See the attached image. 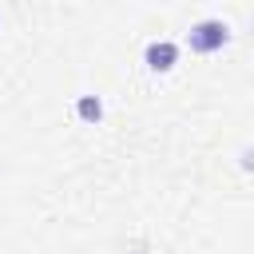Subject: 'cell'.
I'll return each mask as SVG.
<instances>
[{
	"mask_svg": "<svg viewBox=\"0 0 254 254\" xmlns=\"http://www.w3.org/2000/svg\"><path fill=\"white\" fill-rule=\"evenodd\" d=\"M230 44V24L222 20V16H202V20H194L190 28H187V48L194 52V56H214V52H222Z\"/></svg>",
	"mask_w": 254,
	"mask_h": 254,
	"instance_id": "1",
	"label": "cell"
},
{
	"mask_svg": "<svg viewBox=\"0 0 254 254\" xmlns=\"http://www.w3.org/2000/svg\"><path fill=\"white\" fill-rule=\"evenodd\" d=\"M143 64H147V71H155V75L175 71V64H179V44H175V40H151V44L143 48Z\"/></svg>",
	"mask_w": 254,
	"mask_h": 254,
	"instance_id": "2",
	"label": "cell"
},
{
	"mask_svg": "<svg viewBox=\"0 0 254 254\" xmlns=\"http://www.w3.org/2000/svg\"><path fill=\"white\" fill-rule=\"evenodd\" d=\"M75 115H79L83 123H99V119H103V99H99V95H79V99H75Z\"/></svg>",
	"mask_w": 254,
	"mask_h": 254,
	"instance_id": "3",
	"label": "cell"
},
{
	"mask_svg": "<svg viewBox=\"0 0 254 254\" xmlns=\"http://www.w3.org/2000/svg\"><path fill=\"white\" fill-rule=\"evenodd\" d=\"M238 167H242V171H254V147H246V151L238 155Z\"/></svg>",
	"mask_w": 254,
	"mask_h": 254,
	"instance_id": "4",
	"label": "cell"
},
{
	"mask_svg": "<svg viewBox=\"0 0 254 254\" xmlns=\"http://www.w3.org/2000/svg\"><path fill=\"white\" fill-rule=\"evenodd\" d=\"M131 254H143V246H139V250H131Z\"/></svg>",
	"mask_w": 254,
	"mask_h": 254,
	"instance_id": "5",
	"label": "cell"
}]
</instances>
